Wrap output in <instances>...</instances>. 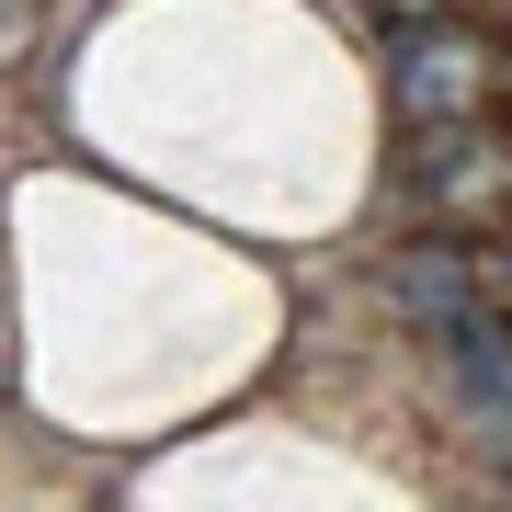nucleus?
Masks as SVG:
<instances>
[{
    "label": "nucleus",
    "instance_id": "1",
    "mask_svg": "<svg viewBox=\"0 0 512 512\" xmlns=\"http://www.w3.org/2000/svg\"><path fill=\"white\" fill-rule=\"evenodd\" d=\"M387 92H399V114L421 137L433 126H467L478 92H490V46L456 35V23H433V35H399V57H387Z\"/></svg>",
    "mask_w": 512,
    "mask_h": 512
},
{
    "label": "nucleus",
    "instance_id": "2",
    "mask_svg": "<svg viewBox=\"0 0 512 512\" xmlns=\"http://www.w3.org/2000/svg\"><path fill=\"white\" fill-rule=\"evenodd\" d=\"M433 353H444V387H456V410L478 421V444L512 467V319H501V308H467V319H444V330H433Z\"/></svg>",
    "mask_w": 512,
    "mask_h": 512
},
{
    "label": "nucleus",
    "instance_id": "3",
    "mask_svg": "<svg viewBox=\"0 0 512 512\" xmlns=\"http://www.w3.org/2000/svg\"><path fill=\"white\" fill-rule=\"evenodd\" d=\"M387 308H399L410 330L467 319V308H478V262H467V251H444V239H421V251L387 262Z\"/></svg>",
    "mask_w": 512,
    "mask_h": 512
},
{
    "label": "nucleus",
    "instance_id": "4",
    "mask_svg": "<svg viewBox=\"0 0 512 512\" xmlns=\"http://www.w3.org/2000/svg\"><path fill=\"white\" fill-rule=\"evenodd\" d=\"M376 12L399 23V35H433V12H444V0H376Z\"/></svg>",
    "mask_w": 512,
    "mask_h": 512
}]
</instances>
